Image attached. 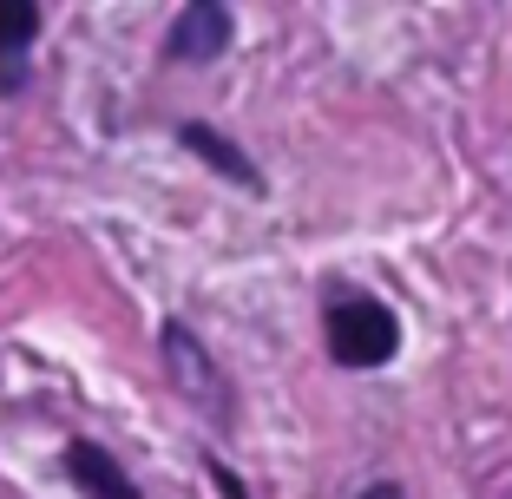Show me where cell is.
<instances>
[{
  "instance_id": "1",
  "label": "cell",
  "mask_w": 512,
  "mask_h": 499,
  "mask_svg": "<svg viewBox=\"0 0 512 499\" xmlns=\"http://www.w3.org/2000/svg\"><path fill=\"white\" fill-rule=\"evenodd\" d=\"M394 348H401V329H394V316L381 303L342 296V303L329 309V355L342 368H381Z\"/></svg>"
},
{
  "instance_id": "2",
  "label": "cell",
  "mask_w": 512,
  "mask_h": 499,
  "mask_svg": "<svg viewBox=\"0 0 512 499\" xmlns=\"http://www.w3.org/2000/svg\"><path fill=\"white\" fill-rule=\"evenodd\" d=\"M230 46V14L224 7H191V14L171 27V53L178 60H217Z\"/></svg>"
},
{
  "instance_id": "3",
  "label": "cell",
  "mask_w": 512,
  "mask_h": 499,
  "mask_svg": "<svg viewBox=\"0 0 512 499\" xmlns=\"http://www.w3.org/2000/svg\"><path fill=\"white\" fill-rule=\"evenodd\" d=\"M40 33V7L27 0H0V86H20V53Z\"/></svg>"
},
{
  "instance_id": "4",
  "label": "cell",
  "mask_w": 512,
  "mask_h": 499,
  "mask_svg": "<svg viewBox=\"0 0 512 499\" xmlns=\"http://www.w3.org/2000/svg\"><path fill=\"white\" fill-rule=\"evenodd\" d=\"M66 467H73L79 486H86V493H99V499H138L132 480L112 467V454H99L92 440H73V447H66Z\"/></svg>"
},
{
  "instance_id": "5",
  "label": "cell",
  "mask_w": 512,
  "mask_h": 499,
  "mask_svg": "<svg viewBox=\"0 0 512 499\" xmlns=\"http://www.w3.org/2000/svg\"><path fill=\"white\" fill-rule=\"evenodd\" d=\"M165 348H171V362H178V381H184V394H217V375H211V355H197L191 348V335L184 329H165Z\"/></svg>"
},
{
  "instance_id": "6",
  "label": "cell",
  "mask_w": 512,
  "mask_h": 499,
  "mask_svg": "<svg viewBox=\"0 0 512 499\" xmlns=\"http://www.w3.org/2000/svg\"><path fill=\"white\" fill-rule=\"evenodd\" d=\"M184 145H197V152H211V165H217V171H230L237 184H256V178H250V165H237V152H230L224 138H211V132H197V125H191V132H184Z\"/></svg>"
},
{
  "instance_id": "7",
  "label": "cell",
  "mask_w": 512,
  "mask_h": 499,
  "mask_svg": "<svg viewBox=\"0 0 512 499\" xmlns=\"http://www.w3.org/2000/svg\"><path fill=\"white\" fill-rule=\"evenodd\" d=\"M211 480H217V486H224V499H243V486H237V473H230V467H217V460H211Z\"/></svg>"
},
{
  "instance_id": "8",
  "label": "cell",
  "mask_w": 512,
  "mask_h": 499,
  "mask_svg": "<svg viewBox=\"0 0 512 499\" xmlns=\"http://www.w3.org/2000/svg\"><path fill=\"white\" fill-rule=\"evenodd\" d=\"M362 499H401V486H368Z\"/></svg>"
}]
</instances>
